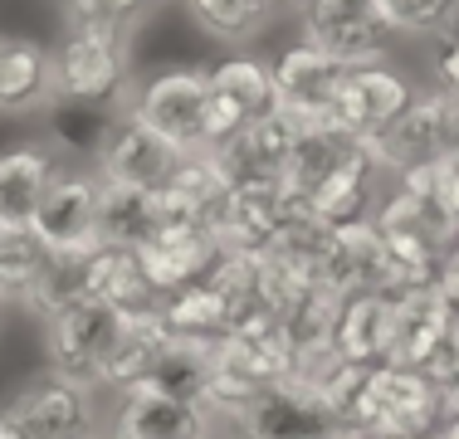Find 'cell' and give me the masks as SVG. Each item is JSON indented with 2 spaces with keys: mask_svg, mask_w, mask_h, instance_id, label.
<instances>
[{
  "mask_svg": "<svg viewBox=\"0 0 459 439\" xmlns=\"http://www.w3.org/2000/svg\"><path fill=\"white\" fill-rule=\"evenodd\" d=\"M299 5L303 44L323 49L327 59L347 64V69L386 64L391 30L377 15V0H299Z\"/></svg>",
  "mask_w": 459,
  "mask_h": 439,
  "instance_id": "obj_8",
  "label": "cell"
},
{
  "mask_svg": "<svg viewBox=\"0 0 459 439\" xmlns=\"http://www.w3.org/2000/svg\"><path fill=\"white\" fill-rule=\"evenodd\" d=\"M347 64L327 59L313 44H293L274 59V88H279V117L299 137L333 132V103L347 83Z\"/></svg>",
  "mask_w": 459,
  "mask_h": 439,
  "instance_id": "obj_6",
  "label": "cell"
},
{
  "mask_svg": "<svg viewBox=\"0 0 459 439\" xmlns=\"http://www.w3.org/2000/svg\"><path fill=\"white\" fill-rule=\"evenodd\" d=\"M386 337H391V293H352L337 303L333 351L352 366H386Z\"/></svg>",
  "mask_w": 459,
  "mask_h": 439,
  "instance_id": "obj_21",
  "label": "cell"
},
{
  "mask_svg": "<svg viewBox=\"0 0 459 439\" xmlns=\"http://www.w3.org/2000/svg\"><path fill=\"white\" fill-rule=\"evenodd\" d=\"M98 205H103V181L93 171L59 167L49 191L39 195L30 229L45 239L49 254H93V249H103L98 245Z\"/></svg>",
  "mask_w": 459,
  "mask_h": 439,
  "instance_id": "obj_10",
  "label": "cell"
},
{
  "mask_svg": "<svg viewBox=\"0 0 459 439\" xmlns=\"http://www.w3.org/2000/svg\"><path fill=\"white\" fill-rule=\"evenodd\" d=\"M54 98L64 103H123L133 88V35L103 25H69L64 39L49 49Z\"/></svg>",
  "mask_w": 459,
  "mask_h": 439,
  "instance_id": "obj_1",
  "label": "cell"
},
{
  "mask_svg": "<svg viewBox=\"0 0 459 439\" xmlns=\"http://www.w3.org/2000/svg\"><path fill=\"white\" fill-rule=\"evenodd\" d=\"M0 415H5L25 439H93V430H98V391L74 386V381H64V376L49 371V376L20 386Z\"/></svg>",
  "mask_w": 459,
  "mask_h": 439,
  "instance_id": "obj_11",
  "label": "cell"
},
{
  "mask_svg": "<svg viewBox=\"0 0 459 439\" xmlns=\"http://www.w3.org/2000/svg\"><path fill=\"white\" fill-rule=\"evenodd\" d=\"M420 439H440V435H420Z\"/></svg>",
  "mask_w": 459,
  "mask_h": 439,
  "instance_id": "obj_40",
  "label": "cell"
},
{
  "mask_svg": "<svg viewBox=\"0 0 459 439\" xmlns=\"http://www.w3.org/2000/svg\"><path fill=\"white\" fill-rule=\"evenodd\" d=\"M54 103L49 44L30 35H0V113H39Z\"/></svg>",
  "mask_w": 459,
  "mask_h": 439,
  "instance_id": "obj_20",
  "label": "cell"
},
{
  "mask_svg": "<svg viewBox=\"0 0 459 439\" xmlns=\"http://www.w3.org/2000/svg\"><path fill=\"white\" fill-rule=\"evenodd\" d=\"M167 347H171V327L161 323V307H152V313H127L123 337H117V347H113V361H108V371H103V391L113 386L123 395V391L142 386V381L157 371V361Z\"/></svg>",
  "mask_w": 459,
  "mask_h": 439,
  "instance_id": "obj_22",
  "label": "cell"
},
{
  "mask_svg": "<svg viewBox=\"0 0 459 439\" xmlns=\"http://www.w3.org/2000/svg\"><path fill=\"white\" fill-rule=\"evenodd\" d=\"M152 10V0H69V25H103V30H127Z\"/></svg>",
  "mask_w": 459,
  "mask_h": 439,
  "instance_id": "obj_31",
  "label": "cell"
},
{
  "mask_svg": "<svg viewBox=\"0 0 459 439\" xmlns=\"http://www.w3.org/2000/svg\"><path fill=\"white\" fill-rule=\"evenodd\" d=\"M435 73H440V93H450L459 103V30L440 44V54H435Z\"/></svg>",
  "mask_w": 459,
  "mask_h": 439,
  "instance_id": "obj_33",
  "label": "cell"
},
{
  "mask_svg": "<svg viewBox=\"0 0 459 439\" xmlns=\"http://www.w3.org/2000/svg\"><path fill=\"white\" fill-rule=\"evenodd\" d=\"M49 249L35 229H5L0 225V303H25L45 269Z\"/></svg>",
  "mask_w": 459,
  "mask_h": 439,
  "instance_id": "obj_28",
  "label": "cell"
},
{
  "mask_svg": "<svg viewBox=\"0 0 459 439\" xmlns=\"http://www.w3.org/2000/svg\"><path fill=\"white\" fill-rule=\"evenodd\" d=\"M89 298L113 303L117 313H152V307H161V298L152 293L133 249H93L89 254Z\"/></svg>",
  "mask_w": 459,
  "mask_h": 439,
  "instance_id": "obj_25",
  "label": "cell"
},
{
  "mask_svg": "<svg viewBox=\"0 0 459 439\" xmlns=\"http://www.w3.org/2000/svg\"><path fill=\"white\" fill-rule=\"evenodd\" d=\"M161 323L171 327V337H186V342H221L235 332V307L225 303V293L211 279H201L161 298Z\"/></svg>",
  "mask_w": 459,
  "mask_h": 439,
  "instance_id": "obj_24",
  "label": "cell"
},
{
  "mask_svg": "<svg viewBox=\"0 0 459 439\" xmlns=\"http://www.w3.org/2000/svg\"><path fill=\"white\" fill-rule=\"evenodd\" d=\"M186 161V151H177L171 142H161L157 132H147L133 117H108L103 137L93 151V176L103 185H123V191H167V181L177 176V167Z\"/></svg>",
  "mask_w": 459,
  "mask_h": 439,
  "instance_id": "obj_9",
  "label": "cell"
},
{
  "mask_svg": "<svg viewBox=\"0 0 459 439\" xmlns=\"http://www.w3.org/2000/svg\"><path fill=\"white\" fill-rule=\"evenodd\" d=\"M323 439H362L357 430H333V435H323Z\"/></svg>",
  "mask_w": 459,
  "mask_h": 439,
  "instance_id": "obj_37",
  "label": "cell"
},
{
  "mask_svg": "<svg viewBox=\"0 0 459 439\" xmlns=\"http://www.w3.org/2000/svg\"><path fill=\"white\" fill-rule=\"evenodd\" d=\"M127 313H117L113 303L83 298L69 313L49 317L45 323V351H49V371L74 386L103 391V371L113 361V347L123 337Z\"/></svg>",
  "mask_w": 459,
  "mask_h": 439,
  "instance_id": "obj_4",
  "label": "cell"
},
{
  "mask_svg": "<svg viewBox=\"0 0 459 439\" xmlns=\"http://www.w3.org/2000/svg\"><path fill=\"white\" fill-rule=\"evenodd\" d=\"M0 439H25V435H20V430H15V425H10V420H5V415H0Z\"/></svg>",
  "mask_w": 459,
  "mask_h": 439,
  "instance_id": "obj_36",
  "label": "cell"
},
{
  "mask_svg": "<svg viewBox=\"0 0 459 439\" xmlns=\"http://www.w3.org/2000/svg\"><path fill=\"white\" fill-rule=\"evenodd\" d=\"M293 147H299V132L279 113H269L259 123L239 127L225 147H215L211 161L225 176V185H279L289 176Z\"/></svg>",
  "mask_w": 459,
  "mask_h": 439,
  "instance_id": "obj_13",
  "label": "cell"
},
{
  "mask_svg": "<svg viewBox=\"0 0 459 439\" xmlns=\"http://www.w3.org/2000/svg\"><path fill=\"white\" fill-rule=\"evenodd\" d=\"M318 288L333 298H352V293H377L386 288V249L371 220H352V225L333 229V245L323 254Z\"/></svg>",
  "mask_w": 459,
  "mask_h": 439,
  "instance_id": "obj_17",
  "label": "cell"
},
{
  "mask_svg": "<svg viewBox=\"0 0 459 439\" xmlns=\"http://www.w3.org/2000/svg\"><path fill=\"white\" fill-rule=\"evenodd\" d=\"M221 254L225 249L215 245V235L205 225H161L157 235L137 249V263H142V273H147L152 293H157V298H171V293L201 283Z\"/></svg>",
  "mask_w": 459,
  "mask_h": 439,
  "instance_id": "obj_14",
  "label": "cell"
},
{
  "mask_svg": "<svg viewBox=\"0 0 459 439\" xmlns=\"http://www.w3.org/2000/svg\"><path fill=\"white\" fill-rule=\"evenodd\" d=\"M420 376L430 381L435 391H459V317H450V327H445L440 337H435L430 357L420 361Z\"/></svg>",
  "mask_w": 459,
  "mask_h": 439,
  "instance_id": "obj_32",
  "label": "cell"
},
{
  "mask_svg": "<svg viewBox=\"0 0 459 439\" xmlns=\"http://www.w3.org/2000/svg\"><path fill=\"white\" fill-rule=\"evenodd\" d=\"M337 420L323 410V400L299 381L264 386L239 415V439H323L333 435Z\"/></svg>",
  "mask_w": 459,
  "mask_h": 439,
  "instance_id": "obj_15",
  "label": "cell"
},
{
  "mask_svg": "<svg viewBox=\"0 0 459 439\" xmlns=\"http://www.w3.org/2000/svg\"><path fill=\"white\" fill-rule=\"evenodd\" d=\"M59 151L45 142H20V147L0 151V225L5 229H30L39 195L59 176Z\"/></svg>",
  "mask_w": 459,
  "mask_h": 439,
  "instance_id": "obj_19",
  "label": "cell"
},
{
  "mask_svg": "<svg viewBox=\"0 0 459 439\" xmlns=\"http://www.w3.org/2000/svg\"><path fill=\"white\" fill-rule=\"evenodd\" d=\"M186 10H191V20L205 35L221 39V44L255 39L269 25V15H274L264 0H186Z\"/></svg>",
  "mask_w": 459,
  "mask_h": 439,
  "instance_id": "obj_29",
  "label": "cell"
},
{
  "mask_svg": "<svg viewBox=\"0 0 459 439\" xmlns=\"http://www.w3.org/2000/svg\"><path fill=\"white\" fill-rule=\"evenodd\" d=\"M161 225H167V215H161L157 195L103 185V205H98V245L103 249H133L137 254Z\"/></svg>",
  "mask_w": 459,
  "mask_h": 439,
  "instance_id": "obj_23",
  "label": "cell"
},
{
  "mask_svg": "<svg viewBox=\"0 0 459 439\" xmlns=\"http://www.w3.org/2000/svg\"><path fill=\"white\" fill-rule=\"evenodd\" d=\"M211 430L215 425L205 420V410L171 400V395H161L157 386L142 381V386L123 391L108 439H211Z\"/></svg>",
  "mask_w": 459,
  "mask_h": 439,
  "instance_id": "obj_18",
  "label": "cell"
},
{
  "mask_svg": "<svg viewBox=\"0 0 459 439\" xmlns=\"http://www.w3.org/2000/svg\"><path fill=\"white\" fill-rule=\"evenodd\" d=\"M147 386H157L171 400H186L195 410H205V395L215 386V342H186L171 337V347L161 351L157 371L147 376Z\"/></svg>",
  "mask_w": 459,
  "mask_h": 439,
  "instance_id": "obj_26",
  "label": "cell"
},
{
  "mask_svg": "<svg viewBox=\"0 0 459 439\" xmlns=\"http://www.w3.org/2000/svg\"><path fill=\"white\" fill-rule=\"evenodd\" d=\"M391 293V337H386V366H411L420 371V361L430 357L435 337L450 327V298L440 283L425 288H386Z\"/></svg>",
  "mask_w": 459,
  "mask_h": 439,
  "instance_id": "obj_16",
  "label": "cell"
},
{
  "mask_svg": "<svg viewBox=\"0 0 459 439\" xmlns=\"http://www.w3.org/2000/svg\"><path fill=\"white\" fill-rule=\"evenodd\" d=\"M459 147V103L450 93H415V103L396 117L381 137L367 142L371 161L381 167V176L396 181L406 167L420 161H450Z\"/></svg>",
  "mask_w": 459,
  "mask_h": 439,
  "instance_id": "obj_5",
  "label": "cell"
},
{
  "mask_svg": "<svg viewBox=\"0 0 459 439\" xmlns=\"http://www.w3.org/2000/svg\"><path fill=\"white\" fill-rule=\"evenodd\" d=\"M415 103V83L391 64H367V69H352L333 103V132L352 142H371L381 137L401 113Z\"/></svg>",
  "mask_w": 459,
  "mask_h": 439,
  "instance_id": "obj_12",
  "label": "cell"
},
{
  "mask_svg": "<svg viewBox=\"0 0 459 439\" xmlns=\"http://www.w3.org/2000/svg\"><path fill=\"white\" fill-rule=\"evenodd\" d=\"M264 5H269V10H279V5H293V0H264Z\"/></svg>",
  "mask_w": 459,
  "mask_h": 439,
  "instance_id": "obj_38",
  "label": "cell"
},
{
  "mask_svg": "<svg viewBox=\"0 0 459 439\" xmlns=\"http://www.w3.org/2000/svg\"><path fill=\"white\" fill-rule=\"evenodd\" d=\"M377 15L391 35L450 39L459 30V0H377Z\"/></svg>",
  "mask_w": 459,
  "mask_h": 439,
  "instance_id": "obj_30",
  "label": "cell"
},
{
  "mask_svg": "<svg viewBox=\"0 0 459 439\" xmlns=\"http://www.w3.org/2000/svg\"><path fill=\"white\" fill-rule=\"evenodd\" d=\"M83 298H89V254H49L45 269H39V279H35V288H30L25 307L49 323V317L69 313V307L83 303Z\"/></svg>",
  "mask_w": 459,
  "mask_h": 439,
  "instance_id": "obj_27",
  "label": "cell"
},
{
  "mask_svg": "<svg viewBox=\"0 0 459 439\" xmlns=\"http://www.w3.org/2000/svg\"><path fill=\"white\" fill-rule=\"evenodd\" d=\"M435 435H440V439H459V410H455V415H445L440 430H435Z\"/></svg>",
  "mask_w": 459,
  "mask_h": 439,
  "instance_id": "obj_35",
  "label": "cell"
},
{
  "mask_svg": "<svg viewBox=\"0 0 459 439\" xmlns=\"http://www.w3.org/2000/svg\"><path fill=\"white\" fill-rule=\"evenodd\" d=\"M117 113L157 132L177 151H205V69H161L133 83L117 103Z\"/></svg>",
  "mask_w": 459,
  "mask_h": 439,
  "instance_id": "obj_2",
  "label": "cell"
},
{
  "mask_svg": "<svg viewBox=\"0 0 459 439\" xmlns=\"http://www.w3.org/2000/svg\"><path fill=\"white\" fill-rule=\"evenodd\" d=\"M445 420V391L411 366H371L352 430L362 439H420Z\"/></svg>",
  "mask_w": 459,
  "mask_h": 439,
  "instance_id": "obj_3",
  "label": "cell"
},
{
  "mask_svg": "<svg viewBox=\"0 0 459 439\" xmlns=\"http://www.w3.org/2000/svg\"><path fill=\"white\" fill-rule=\"evenodd\" d=\"M269 113H279L274 69H264L249 54H235V59L205 69V151L225 147L239 127Z\"/></svg>",
  "mask_w": 459,
  "mask_h": 439,
  "instance_id": "obj_7",
  "label": "cell"
},
{
  "mask_svg": "<svg viewBox=\"0 0 459 439\" xmlns=\"http://www.w3.org/2000/svg\"><path fill=\"white\" fill-rule=\"evenodd\" d=\"M450 167H459V147H455V157H450Z\"/></svg>",
  "mask_w": 459,
  "mask_h": 439,
  "instance_id": "obj_39",
  "label": "cell"
},
{
  "mask_svg": "<svg viewBox=\"0 0 459 439\" xmlns=\"http://www.w3.org/2000/svg\"><path fill=\"white\" fill-rule=\"evenodd\" d=\"M440 288H445V298H450V313L459 317V249L450 259H445V269H440Z\"/></svg>",
  "mask_w": 459,
  "mask_h": 439,
  "instance_id": "obj_34",
  "label": "cell"
}]
</instances>
